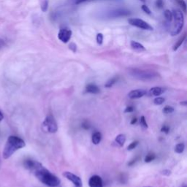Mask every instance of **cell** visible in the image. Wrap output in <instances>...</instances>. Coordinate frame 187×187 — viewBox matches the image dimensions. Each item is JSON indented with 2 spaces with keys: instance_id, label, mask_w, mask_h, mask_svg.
<instances>
[{
  "instance_id": "obj_27",
  "label": "cell",
  "mask_w": 187,
  "mask_h": 187,
  "mask_svg": "<svg viewBox=\"0 0 187 187\" xmlns=\"http://www.w3.org/2000/svg\"><path fill=\"white\" fill-rule=\"evenodd\" d=\"M138 143H139V141H138V140H135V141L132 142L130 143L129 146H128L127 147V150L128 151H132L133 150V149H134L136 148V147L138 146Z\"/></svg>"
},
{
  "instance_id": "obj_26",
  "label": "cell",
  "mask_w": 187,
  "mask_h": 187,
  "mask_svg": "<svg viewBox=\"0 0 187 187\" xmlns=\"http://www.w3.org/2000/svg\"><path fill=\"white\" fill-rule=\"evenodd\" d=\"M140 124L141 127L143 128V129H147V128L148 127V124H147L146 122V118H145L144 116H141L140 117Z\"/></svg>"
},
{
  "instance_id": "obj_34",
  "label": "cell",
  "mask_w": 187,
  "mask_h": 187,
  "mask_svg": "<svg viewBox=\"0 0 187 187\" xmlns=\"http://www.w3.org/2000/svg\"><path fill=\"white\" fill-rule=\"evenodd\" d=\"M133 111H134V107L129 106V107H127V108L125 109L124 113H132L133 112Z\"/></svg>"
},
{
  "instance_id": "obj_30",
  "label": "cell",
  "mask_w": 187,
  "mask_h": 187,
  "mask_svg": "<svg viewBox=\"0 0 187 187\" xmlns=\"http://www.w3.org/2000/svg\"><path fill=\"white\" fill-rule=\"evenodd\" d=\"M141 8H142V10H143V11H144L145 12H146V13L148 14V15H151V10H150V9H149V8H148V6H146V5H142Z\"/></svg>"
},
{
  "instance_id": "obj_3",
  "label": "cell",
  "mask_w": 187,
  "mask_h": 187,
  "mask_svg": "<svg viewBox=\"0 0 187 187\" xmlns=\"http://www.w3.org/2000/svg\"><path fill=\"white\" fill-rule=\"evenodd\" d=\"M129 74L134 78L140 81H151L158 77V73L154 71L149 70H140V69H132L129 71Z\"/></svg>"
},
{
  "instance_id": "obj_40",
  "label": "cell",
  "mask_w": 187,
  "mask_h": 187,
  "mask_svg": "<svg viewBox=\"0 0 187 187\" xmlns=\"http://www.w3.org/2000/svg\"><path fill=\"white\" fill-rule=\"evenodd\" d=\"M3 119H4L3 113H2V111H1V110H0V122H1V121L3 120Z\"/></svg>"
},
{
  "instance_id": "obj_13",
  "label": "cell",
  "mask_w": 187,
  "mask_h": 187,
  "mask_svg": "<svg viewBox=\"0 0 187 187\" xmlns=\"http://www.w3.org/2000/svg\"><path fill=\"white\" fill-rule=\"evenodd\" d=\"M165 92V89L161 87H153L149 90L148 94L153 96H159Z\"/></svg>"
},
{
  "instance_id": "obj_4",
  "label": "cell",
  "mask_w": 187,
  "mask_h": 187,
  "mask_svg": "<svg viewBox=\"0 0 187 187\" xmlns=\"http://www.w3.org/2000/svg\"><path fill=\"white\" fill-rule=\"evenodd\" d=\"M173 12V17L174 18V26L171 31L172 36L178 35L181 31L184 24V14L180 10H174Z\"/></svg>"
},
{
  "instance_id": "obj_14",
  "label": "cell",
  "mask_w": 187,
  "mask_h": 187,
  "mask_svg": "<svg viewBox=\"0 0 187 187\" xmlns=\"http://www.w3.org/2000/svg\"><path fill=\"white\" fill-rule=\"evenodd\" d=\"M86 91L87 93H91L94 94H99L100 92V89H99L97 86L94 83H89L86 86Z\"/></svg>"
},
{
  "instance_id": "obj_35",
  "label": "cell",
  "mask_w": 187,
  "mask_h": 187,
  "mask_svg": "<svg viewBox=\"0 0 187 187\" xmlns=\"http://www.w3.org/2000/svg\"><path fill=\"white\" fill-rule=\"evenodd\" d=\"M161 174L164 175L169 176L171 174V171H169V170H164V171H161Z\"/></svg>"
},
{
  "instance_id": "obj_41",
  "label": "cell",
  "mask_w": 187,
  "mask_h": 187,
  "mask_svg": "<svg viewBox=\"0 0 187 187\" xmlns=\"http://www.w3.org/2000/svg\"><path fill=\"white\" fill-rule=\"evenodd\" d=\"M4 45H5V41H4L3 40L0 39V48L2 47Z\"/></svg>"
},
{
  "instance_id": "obj_37",
  "label": "cell",
  "mask_w": 187,
  "mask_h": 187,
  "mask_svg": "<svg viewBox=\"0 0 187 187\" xmlns=\"http://www.w3.org/2000/svg\"><path fill=\"white\" fill-rule=\"evenodd\" d=\"M138 159L139 158H135L134 159H132V160L131 161H129V163H128V165L129 166H132V165H133L134 163L136 162V161H137L138 160Z\"/></svg>"
},
{
  "instance_id": "obj_18",
  "label": "cell",
  "mask_w": 187,
  "mask_h": 187,
  "mask_svg": "<svg viewBox=\"0 0 187 187\" xmlns=\"http://www.w3.org/2000/svg\"><path fill=\"white\" fill-rule=\"evenodd\" d=\"M185 39H186V34H184V35H183L181 37H180V39L177 41V43H176L175 45H174V46H173V50H174V51H175V50H177L178 49V48H179L180 46L182 45V43H184Z\"/></svg>"
},
{
  "instance_id": "obj_39",
  "label": "cell",
  "mask_w": 187,
  "mask_h": 187,
  "mask_svg": "<svg viewBox=\"0 0 187 187\" xmlns=\"http://www.w3.org/2000/svg\"><path fill=\"white\" fill-rule=\"evenodd\" d=\"M137 121H138V119H136V118H134V119L131 121V124H134L137 122Z\"/></svg>"
},
{
  "instance_id": "obj_2",
  "label": "cell",
  "mask_w": 187,
  "mask_h": 187,
  "mask_svg": "<svg viewBox=\"0 0 187 187\" xmlns=\"http://www.w3.org/2000/svg\"><path fill=\"white\" fill-rule=\"evenodd\" d=\"M26 143L24 140L17 136H10L7 138V142L2 152V157L5 159H9L12 157L16 151L25 147Z\"/></svg>"
},
{
  "instance_id": "obj_19",
  "label": "cell",
  "mask_w": 187,
  "mask_h": 187,
  "mask_svg": "<svg viewBox=\"0 0 187 187\" xmlns=\"http://www.w3.org/2000/svg\"><path fill=\"white\" fill-rule=\"evenodd\" d=\"M118 79H119V77H112V78L110 79L108 82H107V83H105V86L106 88L112 87L114 85V84L118 81Z\"/></svg>"
},
{
  "instance_id": "obj_33",
  "label": "cell",
  "mask_w": 187,
  "mask_h": 187,
  "mask_svg": "<svg viewBox=\"0 0 187 187\" xmlns=\"http://www.w3.org/2000/svg\"><path fill=\"white\" fill-rule=\"evenodd\" d=\"M69 47H70V49L72 50L73 52H76L77 46L75 43H70V46H69Z\"/></svg>"
},
{
  "instance_id": "obj_25",
  "label": "cell",
  "mask_w": 187,
  "mask_h": 187,
  "mask_svg": "<svg viewBox=\"0 0 187 187\" xmlns=\"http://www.w3.org/2000/svg\"><path fill=\"white\" fill-rule=\"evenodd\" d=\"M173 111H174V108L172 106H170V105H166L162 110V112L165 113V114H169V113H172Z\"/></svg>"
},
{
  "instance_id": "obj_17",
  "label": "cell",
  "mask_w": 187,
  "mask_h": 187,
  "mask_svg": "<svg viewBox=\"0 0 187 187\" xmlns=\"http://www.w3.org/2000/svg\"><path fill=\"white\" fill-rule=\"evenodd\" d=\"M131 47L133 48V49L136 50H139V51H143V50H146V48H145L142 44H140V43H138V42H135V41H131Z\"/></svg>"
},
{
  "instance_id": "obj_6",
  "label": "cell",
  "mask_w": 187,
  "mask_h": 187,
  "mask_svg": "<svg viewBox=\"0 0 187 187\" xmlns=\"http://www.w3.org/2000/svg\"><path fill=\"white\" fill-rule=\"evenodd\" d=\"M128 22L132 26H136L138 28L144 29V30H153V27L148 24V23L144 21L143 20L140 19V18H129Z\"/></svg>"
},
{
  "instance_id": "obj_43",
  "label": "cell",
  "mask_w": 187,
  "mask_h": 187,
  "mask_svg": "<svg viewBox=\"0 0 187 187\" xmlns=\"http://www.w3.org/2000/svg\"><path fill=\"white\" fill-rule=\"evenodd\" d=\"M181 187H186V185H183Z\"/></svg>"
},
{
  "instance_id": "obj_23",
  "label": "cell",
  "mask_w": 187,
  "mask_h": 187,
  "mask_svg": "<svg viewBox=\"0 0 187 187\" xmlns=\"http://www.w3.org/2000/svg\"><path fill=\"white\" fill-rule=\"evenodd\" d=\"M165 98L163 97H160V96H157V98H155L154 100V103L156 105H162L164 102H165Z\"/></svg>"
},
{
  "instance_id": "obj_24",
  "label": "cell",
  "mask_w": 187,
  "mask_h": 187,
  "mask_svg": "<svg viewBox=\"0 0 187 187\" xmlns=\"http://www.w3.org/2000/svg\"><path fill=\"white\" fill-rule=\"evenodd\" d=\"M177 2V3L179 5V6L181 7L183 11L184 12H186V4L184 0H175Z\"/></svg>"
},
{
  "instance_id": "obj_45",
  "label": "cell",
  "mask_w": 187,
  "mask_h": 187,
  "mask_svg": "<svg viewBox=\"0 0 187 187\" xmlns=\"http://www.w3.org/2000/svg\"><path fill=\"white\" fill-rule=\"evenodd\" d=\"M146 187H151V186H146Z\"/></svg>"
},
{
  "instance_id": "obj_22",
  "label": "cell",
  "mask_w": 187,
  "mask_h": 187,
  "mask_svg": "<svg viewBox=\"0 0 187 187\" xmlns=\"http://www.w3.org/2000/svg\"><path fill=\"white\" fill-rule=\"evenodd\" d=\"M164 15H165V17L166 18L168 21H172V20L173 19V12H172L170 10H166L165 12H164Z\"/></svg>"
},
{
  "instance_id": "obj_20",
  "label": "cell",
  "mask_w": 187,
  "mask_h": 187,
  "mask_svg": "<svg viewBox=\"0 0 187 187\" xmlns=\"http://www.w3.org/2000/svg\"><path fill=\"white\" fill-rule=\"evenodd\" d=\"M185 149V145L184 143H178L175 147V152L177 154H182Z\"/></svg>"
},
{
  "instance_id": "obj_9",
  "label": "cell",
  "mask_w": 187,
  "mask_h": 187,
  "mask_svg": "<svg viewBox=\"0 0 187 187\" xmlns=\"http://www.w3.org/2000/svg\"><path fill=\"white\" fill-rule=\"evenodd\" d=\"M40 165H42L41 163H40L39 161H37L32 160V159H26L24 162V167L28 170V171H31V173H33V172Z\"/></svg>"
},
{
  "instance_id": "obj_1",
  "label": "cell",
  "mask_w": 187,
  "mask_h": 187,
  "mask_svg": "<svg viewBox=\"0 0 187 187\" xmlns=\"http://www.w3.org/2000/svg\"><path fill=\"white\" fill-rule=\"evenodd\" d=\"M33 173L40 181L47 186L57 187L61 184V180L59 178L50 173L45 167H44L43 165L37 167L33 172Z\"/></svg>"
},
{
  "instance_id": "obj_8",
  "label": "cell",
  "mask_w": 187,
  "mask_h": 187,
  "mask_svg": "<svg viewBox=\"0 0 187 187\" xmlns=\"http://www.w3.org/2000/svg\"><path fill=\"white\" fill-rule=\"evenodd\" d=\"M72 36V31L69 29H60L59 32L58 34V37L62 43H67L70 40Z\"/></svg>"
},
{
  "instance_id": "obj_11",
  "label": "cell",
  "mask_w": 187,
  "mask_h": 187,
  "mask_svg": "<svg viewBox=\"0 0 187 187\" xmlns=\"http://www.w3.org/2000/svg\"><path fill=\"white\" fill-rule=\"evenodd\" d=\"M147 94L146 90L145 89H134L132 90L128 94V97L132 100H134V99H139L141 98L143 96L146 95Z\"/></svg>"
},
{
  "instance_id": "obj_44",
  "label": "cell",
  "mask_w": 187,
  "mask_h": 187,
  "mask_svg": "<svg viewBox=\"0 0 187 187\" xmlns=\"http://www.w3.org/2000/svg\"><path fill=\"white\" fill-rule=\"evenodd\" d=\"M142 2H145V1H146V0H141Z\"/></svg>"
},
{
  "instance_id": "obj_36",
  "label": "cell",
  "mask_w": 187,
  "mask_h": 187,
  "mask_svg": "<svg viewBox=\"0 0 187 187\" xmlns=\"http://www.w3.org/2000/svg\"><path fill=\"white\" fill-rule=\"evenodd\" d=\"M82 127H83L84 129H89L90 126L87 121H85V122H83V124H82Z\"/></svg>"
},
{
  "instance_id": "obj_31",
  "label": "cell",
  "mask_w": 187,
  "mask_h": 187,
  "mask_svg": "<svg viewBox=\"0 0 187 187\" xmlns=\"http://www.w3.org/2000/svg\"><path fill=\"white\" fill-rule=\"evenodd\" d=\"M156 6L158 8H159V9L162 8L163 6H164L163 0H157V1H156Z\"/></svg>"
},
{
  "instance_id": "obj_16",
  "label": "cell",
  "mask_w": 187,
  "mask_h": 187,
  "mask_svg": "<svg viewBox=\"0 0 187 187\" xmlns=\"http://www.w3.org/2000/svg\"><path fill=\"white\" fill-rule=\"evenodd\" d=\"M102 140V134L100 132H96L92 134L91 141L94 145H98Z\"/></svg>"
},
{
  "instance_id": "obj_28",
  "label": "cell",
  "mask_w": 187,
  "mask_h": 187,
  "mask_svg": "<svg viewBox=\"0 0 187 187\" xmlns=\"http://www.w3.org/2000/svg\"><path fill=\"white\" fill-rule=\"evenodd\" d=\"M48 0H44L41 5L42 11L46 12L48 10Z\"/></svg>"
},
{
  "instance_id": "obj_32",
  "label": "cell",
  "mask_w": 187,
  "mask_h": 187,
  "mask_svg": "<svg viewBox=\"0 0 187 187\" xmlns=\"http://www.w3.org/2000/svg\"><path fill=\"white\" fill-rule=\"evenodd\" d=\"M169 131H170V127L167 125H164L161 129V132H165L166 134H167L168 132H169Z\"/></svg>"
},
{
  "instance_id": "obj_12",
  "label": "cell",
  "mask_w": 187,
  "mask_h": 187,
  "mask_svg": "<svg viewBox=\"0 0 187 187\" xmlns=\"http://www.w3.org/2000/svg\"><path fill=\"white\" fill-rule=\"evenodd\" d=\"M130 15V11L127 10H115L114 11H112L110 12V16L113 17V18H118V17H124Z\"/></svg>"
},
{
  "instance_id": "obj_10",
  "label": "cell",
  "mask_w": 187,
  "mask_h": 187,
  "mask_svg": "<svg viewBox=\"0 0 187 187\" xmlns=\"http://www.w3.org/2000/svg\"><path fill=\"white\" fill-rule=\"evenodd\" d=\"M89 185L90 187H103V182L100 176L94 175L89 178Z\"/></svg>"
},
{
  "instance_id": "obj_38",
  "label": "cell",
  "mask_w": 187,
  "mask_h": 187,
  "mask_svg": "<svg viewBox=\"0 0 187 187\" xmlns=\"http://www.w3.org/2000/svg\"><path fill=\"white\" fill-rule=\"evenodd\" d=\"M87 1H91V0H77L76 1V3L77 5H78V4H81L82 2H87Z\"/></svg>"
},
{
  "instance_id": "obj_21",
  "label": "cell",
  "mask_w": 187,
  "mask_h": 187,
  "mask_svg": "<svg viewBox=\"0 0 187 187\" xmlns=\"http://www.w3.org/2000/svg\"><path fill=\"white\" fill-rule=\"evenodd\" d=\"M155 159H156V155L153 154V153H149V154H147L146 157H145L144 161L146 163H149L151 162L152 161H154Z\"/></svg>"
},
{
  "instance_id": "obj_5",
  "label": "cell",
  "mask_w": 187,
  "mask_h": 187,
  "mask_svg": "<svg viewBox=\"0 0 187 187\" xmlns=\"http://www.w3.org/2000/svg\"><path fill=\"white\" fill-rule=\"evenodd\" d=\"M43 126L50 133H55L58 130V126L55 119L52 115H48L43 121Z\"/></svg>"
},
{
  "instance_id": "obj_7",
  "label": "cell",
  "mask_w": 187,
  "mask_h": 187,
  "mask_svg": "<svg viewBox=\"0 0 187 187\" xmlns=\"http://www.w3.org/2000/svg\"><path fill=\"white\" fill-rule=\"evenodd\" d=\"M63 176H64L67 180L72 182L75 187H83V182H82L81 178L79 176L68 171L64 172L63 173Z\"/></svg>"
},
{
  "instance_id": "obj_15",
  "label": "cell",
  "mask_w": 187,
  "mask_h": 187,
  "mask_svg": "<svg viewBox=\"0 0 187 187\" xmlns=\"http://www.w3.org/2000/svg\"><path fill=\"white\" fill-rule=\"evenodd\" d=\"M126 142V135L124 134H120L116 136L115 140V143L117 145V146L122 147L124 145Z\"/></svg>"
},
{
  "instance_id": "obj_29",
  "label": "cell",
  "mask_w": 187,
  "mask_h": 187,
  "mask_svg": "<svg viewBox=\"0 0 187 187\" xmlns=\"http://www.w3.org/2000/svg\"><path fill=\"white\" fill-rule=\"evenodd\" d=\"M96 42L99 45H102L103 43V35L102 33H98L96 35Z\"/></svg>"
},
{
  "instance_id": "obj_42",
  "label": "cell",
  "mask_w": 187,
  "mask_h": 187,
  "mask_svg": "<svg viewBox=\"0 0 187 187\" xmlns=\"http://www.w3.org/2000/svg\"><path fill=\"white\" fill-rule=\"evenodd\" d=\"M180 105H184V106H186L187 105V102L186 101H184V102H180Z\"/></svg>"
}]
</instances>
